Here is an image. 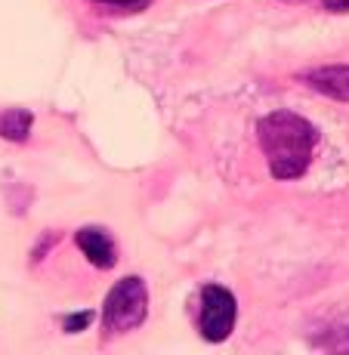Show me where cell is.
<instances>
[{"mask_svg":"<svg viewBox=\"0 0 349 355\" xmlns=\"http://www.w3.org/2000/svg\"><path fill=\"white\" fill-rule=\"evenodd\" d=\"M321 3H325L327 10H334V12H346L349 10V0H321Z\"/></svg>","mask_w":349,"mask_h":355,"instance_id":"obj_9","label":"cell"},{"mask_svg":"<svg viewBox=\"0 0 349 355\" xmlns=\"http://www.w3.org/2000/svg\"><path fill=\"white\" fill-rule=\"evenodd\" d=\"M235 297H232L220 284H210L201 293V318H198V327H201V337L210 340V343H220L232 334L235 327Z\"/></svg>","mask_w":349,"mask_h":355,"instance_id":"obj_3","label":"cell"},{"mask_svg":"<svg viewBox=\"0 0 349 355\" xmlns=\"http://www.w3.org/2000/svg\"><path fill=\"white\" fill-rule=\"evenodd\" d=\"M257 133H259V146H263V155L269 161V170L275 180H297L309 167L318 133L306 118H300L293 112L266 114L259 121Z\"/></svg>","mask_w":349,"mask_h":355,"instance_id":"obj_1","label":"cell"},{"mask_svg":"<svg viewBox=\"0 0 349 355\" xmlns=\"http://www.w3.org/2000/svg\"><path fill=\"white\" fill-rule=\"evenodd\" d=\"M148 312V291L146 282L136 275L121 278L118 284L112 288L105 300V309H102V327L108 334H127L133 327H139L146 322Z\"/></svg>","mask_w":349,"mask_h":355,"instance_id":"obj_2","label":"cell"},{"mask_svg":"<svg viewBox=\"0 0 349 355\" xmlns=\"http://www.w3.org/2000/svg\"><path fill=\"white\" fill-rule=\"evenodd\" d=\"M74 238H78V248L84 250V257L90 259L93 266H99V269H112L114 266L118 254H114L112 238H108L102 229H80Z\"/></svg>","mask_w":349,"mask_h":355,"instance_id":"obj_5","label":"cell"},{"mask_svg":"<svg viewBox=\"0 0 349 355\" xmlns=\"http://www.w3.org/2000/svg\"><path fill=\"white\" fill-rule=\"evenodd\" d=\"M303 80L312 90L325 93L331 99L349 102V65H331V68H316V71H306Z\"/></svg>","mask_w":349,"mask_h":355,"instance_id":"obj_4","label":"cell"},{"mask_svg":"<svg viewBox=\"0 0 349 355\" xmlns=\"http://www.w3.org/2000/svg\"><path fill=\"white\" fill-rule=\"evenodd\" d=\"M90 322H93V315H90V312H84V315H71V318H68L65 327H68V331H80V327H87Z\"/></svg>","mask_w":349,"mask_h":355,"instance_id":"obj_8","label":"cell"},{"mask_svg":"<svg viewBox=\"0 0 349 355\" xmlns=\"http://www.w3.org/2000/svg\"><path fill=\"white\" fill-rule=\"evenodd\" d=\"M31 133V114L25 108H10V112L0 114V136L12 142H22L28 139Z\"/></svg>","mask_w":349,"mask_h":355,"instance_id":"obj_6","label":"cell"},{"mask_svg":"<svg viewBox=\"0 0 349 355\" xmlns=\"http://www.w3.org/2000/svg\"><path fill=\"white\" fill-rule=\"evenodd\" d=\"M93 3L102 6H114V10H142L148 0H93Z\"/></svg>","mask_w":349,"mask_h":355,"instance_id":"obj_7","label":"cell"}]
</instances>
